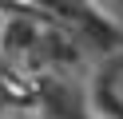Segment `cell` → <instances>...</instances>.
Instances as JSON below:
<instances>
[{
    "label": "cell",
    "instance_id": "6da1fadb",
    "mask_svg": "<svg viewBox=\"0 0 123 119\" xmlns=\"http://www.w3.org/2000/svg\"><path fill=\"white\" fill-rule=\"evenodd\" d=\"M20 4L40 8V12H52V16H60V20H72V24H80V28L99 32V36H123L115 24H107L103 16L95 12L91 0H20Z\"/></svg>",
    "mask_w": 123,
    "mask_h": 119
},
{
    "label": "cell",
    "instance_id": "7a4b0ae2",
    "mask_svg": "<svg viewBox=\"0 0 123 119\" xmlns=\"http://www.w3.org/2000/svg\"><path fill=\"white\" fill-rule=\"evenodd\" d=\"M0 119H60L48 103H0Z\"/></svg>",
    "mask_w": 123,
    "mask_h": 119
}]
</instances>
